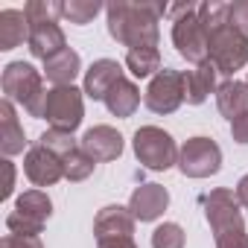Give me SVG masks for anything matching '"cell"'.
Here are the masks:
<instances>
[{
	"label": "cell",
	"instance_id": "obj_11",
	"mask_svg": "<svg viewBox=\"0 0 248 248\" xmlns=\"http://www.w3.org/2000/svg\"><path fill=\"white\" fill-rule=\"evenodd\" d=\"M143 102L152 114H172L178 111V105L184 102V73L172 70V67H164L152 76L146 93H143Z\"/></svg>",
	"mask_w": 248,
	"mask_h": 248
},
{
	"label": "cell",
	"instance_id": "obj_5",
	"mask_svg": "<svg viewBox=\"0 0 248 248\" xmlns=\"http://www.w3.org/2000/svg\"><path fill=\"white\" fill-rule=\"evenodd\" d=\"M207 44H210V62L219 73L233 76L248 64V35L239 32L231 21L207 30Z\"/></svg>",
	"mask_w": 248,
	"mask_h": 248
},
{
	"label": "cell",
	"instance_id": "obj_7",
	"mask_svg": "<svg viewBox=\"0 0 248 248\" xmlns=\"http://www.w3.org/2000/svg\"><path fill=\"white\" fill-rule=\"evenodd\" d=\"M50 213H53L50 196L41 190H27L18 196L15 210L6 216V228H9V233H18V236H38L44 231V222L50 219Z\"/></svg>",
	"mask_w": 248,
	"mask_h": 248
},
{
	"label": "cell",
	"instance_id": "obj_25",
	"mask_svg": "<svg viewBox=\"0 0 248 248\" xmlns=\"http://www.w3.org/2000/svg\"><path fill=\"white\" fill-rule=\"evenodd\" d=\"M38 146L50 149V152H53V155H59V158H67L70 152H76V149H79V146H76V140H73V135H70V132H59V129L44 132V135L38 138Z\"/></svg>",
	"mask_w": 248,
	"mask_h": 248
},
{
	"label": "cell",
	"instance_id": "obj_14",
	"mask_svg": "<svg viewBox=\"0 0 248 248\" xmlns=\"http://www.w3.org/2000/svg\"><path fill=\"white\" fill-rule=\"evenodd\" d=\"M167 207H170V193L161 184H140V187H135V193L129 199V210L140 222H155L158 216H164Z\"/></svg>",
	"mask_w": 248,
	"mask_h": 248
},
{
	"label": "cell",
	"instance_id": "obj_16",
	"mask_svg": "<svg viewBox=\"0 0 248 248\" xmlns=\"http://www.w3.org/2000/svg\"><path fill=\"white\" fill-rule=\"evenodd\" d=\"M135 216L129 207H120V204H108L96 213L93 219V233L96 239H111V236H132L135 233Z\"/></svg>",
	"mask_w": 248,
	"mask_h": 248
},
{
	"label": "cell",
	"instance_id": "obj_27",
	"mask_svg": "<svg viewBox=\"0 0 248 248\" xmlns=\"http://www.w3.org/2000/svg\"><path fill=\"white\" fill-rule=\"evenodd\" d=\"M184 228L175 222H164L152 231V248H184Z\"/></svg>",
	"mask_w": 248,
	"mask_h": 248
},
{
	"label": "cell",
	"instance_id": "obj_12",
	"mask_svg": "<svg viewBox=\"0 0 248 248\" xmlns=\"http://www.w3.org/2000/svg\"><path fill=\"white\" fill-rule=\"evenodd\" d=\"M24 172L35 187H53L64 178V161L44 146H32L24 158Z\"/></svg>",
	"mask_w": 248,
	"mask_h": 248
},
{
	"label": "cell",
	"instance_id": "obj_32",
	"mask_svg": "<svg viewBox=\"0 0 248 248\" xmlns=\"http://www.w3.org/2000/svg\"><path fill=\"white\" fill-rule=\"evenodd\" d=\"M231 135H233L236 143L248 146V114H242V117H236V120L231 123Z\"/></svg>",
	"mask_w": 248,
	"mask_h": 248
},
{
	"label": "cell",
	"instance_id": "obj_15",
	"mask_svg": "<svg viewBox=\"0 0 248 248\" xmlns=\"http://www.w3.org/2000/svg\"><path fill=\"white\" fill-rule=\"evenodd\" d=\"M120 79H123V64L114 62V59H99V62H93V64L85 70V85H82V91H85V96L105 102L108 91H111Z\"/></svg>",
	"mask_w": 248,
	"mask_h": 248
},
{
	"label": "cell",
	"instance_id": "obj_19",
	"mask_svg": "<svg viewBox=\"0 0 248 248\" xmlns=\"http://www.w3.org/2000/svg\"><path fill=\"white\" fill-rule=\"evenodd\" d=\"M216 105L222 111V117H228L231 123L242 114H248V82H236L228 79L216 88Z\"/></svg>",
	"mask_w": 248,
	"mask_h": 248
},
{
	"label": "cell",
	"instance_id": "obj_33",
	"mask_svg": "<svg viewBox=\"0 0 248 248\" xmlns=\"http://www.w3.org/2000/svg\"><path fill=\"white\" fill-rule=\"evenodd\" d=\"M96 248H138L132 236H111V239H96Z\"/></svg>",
	"mask_w": 248,
	"mask_h": 248
},
{
	"label": "cell",
	"instance_id": "obj_3",
	"mask_svg": "<svg viewBox=\"0 0 248 248\" xmlns=\"http://www.w3.org/2000/svg\"><path fill=\"white\" fill-rule=\"evenodd\" d=\"M172 21V44L175 50L190 62V64H204L210 62V44H207V30L199 21V6L193 3H178L170 6Z\"/></svg>",
	"mask_w": 248,
	"mask_h": 248
},
{
	"label": "cell",
	"instance_id": "obj_1",
	"mask_svg": "<svg viewBox=\"0 0 248 248\" xmlns=\"http://www.w3.org/2000/svg\"><path fill=\"white\" fill-rule=\"evenodd\" d=\"M167 12L164 3H108V35L129 50H158V21Z\"/></svg>",
	"mask_w": 248,
	"mask_h": 248
},
{
	"label": "cell",
	"instance_id": "obj_8",
	"mask_svg": "<svg viewBox=\"0 0 248 248\" xmlns=\"http://www.w3.org/2000/svg\"><path fill=\"white\" fill-rule=\"evenodd\" d=\"M85 91L73 88V85H62V88H50L47 91V105H44V120L59 132H76L79 123L85 117Z\"/></svg>",
	"mask_w": 248,
	"mask_h": 248
},
{
	"label": "cell",
	"instance_id": "obj_9",
	"mask_svg": "<svg viewBox=\"0 0 248 248\" xmlns=\"http://www.w3.org/2000/svg\"><path fill=\"white\" fill-rule=\"evenodd\" d=\"M202 204H204V216L213 228V236H222L231 231H245V219H242L239 199L233 190L216 187L207 196H202Z\"/></svg>",
	"mask_w": 248,
	"mask_h": 248
},
{
	"label": "cell",
	"instance_id": "obj_24",
	"mask_svg": "<svg viewBox=\"0 0 248 248\" xmlns=\"http://www.w3.org/2000/svg\"><path fill=\"white\" fill-rule=\"evenodd\" d=\"M126 67L132 76L146 79L161 70V53L158 50H129L126 53Z\"/></svg>",
	"mask_w": 248,
	"mask_h": 248
},
{
	"label": "cell",
	"instance_id": "obj_34",
	"mask_svg": "<svg viewBox=\"0 0 248 248\" xmlns=\"http://www.w3.org/2000/svg\"><path fill=\"white\" fill-rule=\"evenodd\" d=\"M236 199H239L242 207H248V175L239 178V184H236Z\"/></svg>",
	"mask_w": 248,
	"mask_h": 248
},
{
	"label": "cell",
	"instance_id": "obj_10",
	"mask_svg": "<svg viewBox=\"0 0 248 248\" xmlns=\"http://www.w3.org/2000/svg\"><path fill=\"white\" fill-rule=\"evenodd\" d=\"M222 167V149L210 138H190L178 152V170L187 178H210Z\"/></svg>",
	"mask_w": 248,
	"mask_h": 248
},
{
	"label": "cell",
	"instance_id": "obj_26",
	"mask_svg": "<svg viewBox=\"0 0 248 248\" xmlns=\"http://www.w3.org/2000/svg\"><path fill=\"white\" fill-rule=\"evenodd\" d=\"M62 161H64V178H67V181H85V178L93 172V167H96V161L88 158L82 149L70 152V155L62 158Z\"/></svg>",
	"mask_w": 248,
	"mask_h": 248
},
{
	"label": "cell",
	"instance_id": "obj_17",
	"mask_svg": "<svg viewBox=\"0 0 248 248\" xmlns=\"http://www.w3.org/2000/svg\"><path fill=\"white\" fill-rule=\"evenodd\" d=\"M24 146H27V138H24V129L15 114V102L3 99L0 102V149H3L6 158H12L24 152Z\"/></svg>",
	"mask_w": 248,
	"mask_h": 248
},
{
	"label": "cell",
	"instance_id": "obj_23",
	"mask_svg": "<svg viewBox=\"0 0 248 248\" xmlns=\"http://www.w3.org/2000/svg\"><path fill=\"white\" fill-rule=\"evenodd\" d=\"M99 9H102V3H96V0H64V3H59V15L76 27L91 24L99 15Z\"/></svg>",
	"mask_w": 248,
	"mask_h": 248
},
{
	"label": "cell",
	"instance_id": "obj_21",
	"mask_svg": "<svg viewBox=\"0 0 248 248\" xmlns=\"http://www.w3.org/2000/svg\"><path fill=\"white\" fill-rule=\"evenodd\" d=\"M105 105H108V111H111L114 117H132L135 108L140 105V91H138V85H135L132 79L123 76V79L108 91Z\"/></svg>",
	"mask_w": 248,
	"mask_h": 248
},
{
	"label": "cell",
	"instance_id": "obj_22",
	"mask_svg": "<svg viewBox=\"0 0 248 248\" xmlns=\"http://www.w3.org/2000/svg\"><path fill=\"white\" fill-rule=\"evenodd\" d=\"M24 38H30V21L21 9L0 12V50H15Z\"/></svg>",
	"mask_w": 248,
	"mask_h": 248
},
{
	"label": "cell",
	"instance_id": "obj_28",
	"mask_svg": "<svg viewBox=\"0 0 248 248\" xmlns=\"http://www.w3.org/2000/svg\"><path fill=\"white\" fill-rule=\"evenodd\" d=\"M231 24L248 35V0H236V3H231Z\"/></svg>",
	"mask_w": 248,
	"mask_h": 248
},
{
	"label": "cell",
	"instance_id": "obj_31",
	"mask_svg": "<svg viewBox=\"0 0 248 248\" xmlns=\"http://www.w3.org/2000/svg\"><path fill=\"white\" fill-rule=\"evenodd\" d=\"M0 167H3V190H0V199H9L12 190H15V164L9 158H3Z\"/></svg>",
	"mask_w": 248,
	"mask_h": 248
},
{
	"label": "cell",
	"instance_id": "obj_18",
	"mask_svg": "<svg viewBox=\"0 0 248 248\" xmlns=\"http://www.w3.org/2000/svg\"><path fill=\"white\" fill-rule=\"evenodd\" d=\"M216 73L219 70L213 67V62H204V64L187 70L184 73V99L190 105H202L216 91Z\"/></svg>",
	"mask_w": 248,
	"mask_h": 248
},
{
	"label": "cell",
	"instance_id": "obj_6",
	"mask_svg": "<svg viewBox=\"0 0 248 248\" xmlns=\"http://www.w3.org/2000/svg\"><path fill=\"white\" fill-rule=\"evenodd\" d=\"M132 146H135L138 161L152 172H167L172 164H178V152H181L175 146L172 135L158 129V126H140L135 132Z\"/></svg>",
	"mask_w": 248,
	"mask_h": 248
},
{
	"label": "cell",
	"instance_id": "obj_2",
	"mask_svg": "<svg viewBox=\"0 0 248 248\" xmlns=\"http://www.w3.org/2000/svg\"><path fill=\"white\" fill-rule=\"evenodd\" d=\"M24 15L30 21V53L41 62H50L53 56H59L62 50H67L64 44V32L56 24L59 18V3L53 0H30L24 6Z\"/></svg>",
	"mask_w": 248,
	"mask_h": 248
},
{
	"label": "cell",
	"instance_id": "obj_13",
	"mask_svg": "<svg viewBox=\"0 0 248 248\" xmlns=\"http://www.w3.org/2000/svg\"><path fill=\"white\" fill-rule=\"evenodd\" d=\"M79 149H82L88 158H93L96 164H102V161H117V158L123 155V135H120L117 129H111V126H93V129H88V132L82 135Z\"/></svg>",
	"mask_w": 248,
	"mask_h": 248
},
{
	"label": "cell",
	"instance_id": "obj_4",
	"mask_svg": "<svg viewBox=\"0 0 248 248\" xmlns=\"http://www.w3.org/2000/svg\"><path fill=\"white\" fill-rule=\"evenodd\" d=\"M3 93L9 102H21L32 117L44 120V105H47V91L41 82V73L27 64V62H12L3 67Z\"/></svg>",
	"mask_w": 248,
	"mask_h": 248
},
{
	"label": "cell",
	"instance_id": "obj_30",
	"mask_svg": "<svg viewBox=\"0 0 248 248\" xmlns=\"http://www.w3.org/2000/svg\"><path fill=\"white\" fill-rule=\"evenodd\" d=\"M216 248H248V233L245 231H231L216 236Z\"/></svg>",
	"mask_w": 248,
	"mask_h": 248
},
{
	"label": "cell",
	"instance_id": "obj_20",
	"mask_svg": "<svg viewBox=\"0 0 248 248\" xmlns=\"http://www.w3.org/2000/svg\"><path fill=\"white\" fill-rule=\"evenodd\" d=\"M79 70H82V59H79V53L76 50H62L59 56H53L50 62H44V76L56 85V88H62V85H73V79L79 76Z\"/></svg>",
	"mask_w": 248,
	"mask_h": 248
},
{
	"label": "cell",
	"instance_id": "obj_29",
	"mask_svg": "<svg viewBox=\"0 0 248 248\" xmlns=\"http://www.w3.org/2000/svg\"><path fill=\"white\" fill-rule=\"evenodd\" d=\"M0 248H44L38 236H18V233H6Z\"/></svg>",
	"mask_w": 248,
	"mask_h": 248
}]
</instances>
